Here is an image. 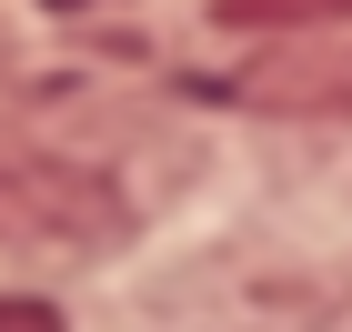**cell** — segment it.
Instances as JSON below:
<instances>
[{"label": "cell", "mask_w": 352, "mask_h": 332, "mask_svg": "<svg viewBox=\"0 0 352 332\" xmlns=\"http://www.w3.org/2000/svg\"><path fill=\"white\" fill-rule=\"evenodd\" d=\"M121 192L81 162H0V242H60V252H91V242H121Z\"/></svg>", "instance_id": "6da1fadb"}, {"label": "cell", "mask_w": 352, "mask_h": 332, "mask_svg": "<svg viewBox=\"0 0 352 332\" xmlns=\"http://www.w3.org/2000/svg\"><path fill=\"white\" fill-rule=\"evenodd\" d=\"M221 30H342L352 0H212Z\"/></svg>", "instance_id": "7a4b0ae2"}, {"label": "cell", "mask_w": 352, "mask_h": 332, "mask_svg": "<svg viewBox=\"0 0 352 332\" xmlns=\"http://www.w3.org/2000/svg\"><path fill=\"white\" fill-rule=\"evenodd\" d=\"M0 332H60V302H41V292H0Z\"/></svg>", "instance_id": "3957f363"}]
</instances>
